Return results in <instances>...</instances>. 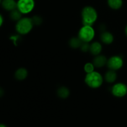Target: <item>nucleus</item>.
<instances>
[{
  "label": "nucleus",
  "mask_w": 127,
  "mask_h": 127,
  "mask_svg": "<svg viewBox=\"0 0 127 127\" xmlns=\"http://www.w3.org/2000/svg\"><path fill=\"white\" fill-rule=\"evenodd\" d=\"M81 18L83 25L93 26L97 19V12L93 7L87 6L82 9Z\"/></svg>",
  "instance_id": "f257e3e1"
},
{
  "label": "nucleus",
  "mask_w": 127,
  "mask_h": 127,
  "mask_svg": "<svg viewBox=\"0 0 127 127\" xmlns=\"http://www.w3.org/2000/svg\"><path fill=\"white\" fill-rule=\"evenodd\" d=\"M84 81L89 88L97 89L102 85L104 78L99 72L94 71L90 73H87L84 78Z\"/></svg>",
  "instance_id": "f03ea898"
},
{
  "label": "nucleus",
  "mask_w": 127,
  "mask_h": 127,
  "mask_svg": "<svg viewBox=\"0 0 127 127\" xmlns=\"http://www.w3.org/2000/svg\"><path fill=\"white\" fill-rule=\"evenodd\" d=\"M33 23L32 19L29 17H22L16 22V32L21 35H26L32 31L33 27Z\"/></svg>",
  "instance_id": "7ed1b4c3"
},
{
  "label": "nucleus",
  "mask_w": 127,
  "mask_h": 127,
  "mask_svg": "<svg viewBox=\"0 0 127 127\" xmlns=\"http://www.w3.org/2000/svg\"><path fill=\"white\" fill-rule=\"evenodd\" d=\"M95 31L92 26L83 25L78 32V37L83 42L89 43L95 37Z\"/></svg>",
  "instance_id": "20e7f679"
},
{
  "label": "nucleus",
  "mask_w": 127,
  "mask_h": 127,
  "mask_svg": "<svg viewBox=\"0 0 127 127\" xmlns=\"http://www.w3.org/2000/svg\"><path fill=\"white\" fill-rule=\"evenodd\" d=\"M35 5L34 0H18L17 1V9L22 14H27L32 12Z\"/></svg>",
  "instance_id": "39448f33"
},
{
  "label": "nucleus",
  "mask_w": 127,
  "mask_h": 127,
  "mask_svg": "<svg viewBox=\"0 0 127 127\" xmlns=\"http://www.w3.org/2000/svg\"><path fill=\"white\" fill-rule=\"evenodd\" d=\"M107 65L109 69L117 71L121 69L124 66V60L119 55L112 56L107 60Z\"/></svg>",
  "instance_id": "423d86ee"
},
{
  "label": "nucleus",
  "mask_w": 127,
  "mask_h": 127,
  "mask_svg": "<svg viewBox=\"0 0 127 127\" xmlns=\"http://www.w3.org/2000/svg\"><path fill=\"white\" fill-rule=\"evenodd\" d=\"M111 93L116 97H124L127 94V86L123 83H116L112 88Z\"/></svg>",
  "instance_id": "0eeeda50"
},
{
  "label": "nucleus",
  "mask_w": 127,
  "mask_h": 127,
  "mask_svg": "<svg viewBox=\"0 0 127 127\" xmlns=\"http://www.w3.org/2000/svg\"><path fill=\"white\" fill-rule=\"evenodd\" d=\"M1 5L4 9L9 12L17 9V1L15 0H2Z\"/></svg>",
  "instance_id": "6e6552de"
},
{
  "label": "nucleus",
  "mask_w": 127,
  "mask_h": 127,
  "mask_svg": "<svg viewBox=\"0 0 127 127\" xmlns=\"http://www.w3.org/2000/svg\"><path fill=\"white\" fill-rule=\"evenodd\" d=\"M107 60L106 57L102 55L95 56V58L93 60V63L94 64V66L96 68H102L107 64Z\"/></svg>",
  "instance_id": "1a4fd4ad"
},
{
  "label": "nucleus",
  "mask_w": 127,
  "mask_h": 127,
  "mask_svg": "<svg viewBox=\"0 0 127 127\" xmlns=\"http://www.w3.org/2000/svg\"><path fill=\"white\" fill-rule=\"evenodd\" d=\"M102 50V46L99 42H94L90 45L89 52L93 55H99L100 54Z\"/></svg>",
  "instance_id": "9d476101"
},
{
  "label": "nucleus",
  "mask_w": 127,
  "mask_h": 127,
  "mask_svg": "<svg viewBox=\"0 0 127 127\" xmlns=\"http://www.w3.org/2000/svg\"><path fill=\"white\" fill-rule=\"evenodd\" d=\"M100 40L105 45L111 44L114 40L112 33L109 32H104L100 35Z\"/></svg>",
  "instance_id": "9b49d317"
},
{
  "label": "nucleus",
  "mask_w": 127,
  "mask_h": 127,
  "mask_svg": "<svg viewBox=\"0 0 127 127\" xmlns=\"http://www.w3.org/2000/svg\"><path fill=\"white\" fill-rule=\"evenodd\" d=\"M28 72L27 69L24 68H20L16 71L14 76L16 79L19 81H23L27 77Z\"/></svg>",
  "instance_id": "f8f14e48"
},
{
  "label": "nucleus",
  "mask_w": 127,
  "mask_h": 127,
  "mask_svg": "<svg viewBox=\"0 0 127 127\" xmlns=\"http://www.w3.org/2000/svg\"><path fill=\"white\" fill-rule=\"evenodd\" d=\"M117 78V74L116 71L111 70V69L108 71L104 76V79L108 83H114L116 81Z\"/></svg>",
  "instance_id": "ddd939ff"
},
{
  "label": "nucleus",
  "mask_w": 127,
  "mask_h": 127,
  "mask_svg": "<svg viewBox=\"0 0 127 127\" xmlns=\"http://www.w3.org/2000/svg\"><path fill=\"white\" fill-rule=\"evenodd\" d=\"M108 6L114 10L120 9L123 6V0H107Z\"/></svg>",
  "instance_id": "4468645a"
},
{
  "label": "nucleus",
  "mask_w": 127,
  "mask_h": 127,
  "mask_svg": "<svg viewBox=\"0 0 127 127\" xmlns=\"http://www.w3.org/2000/svg\"><path fill=\"white\" fill-rule=\"evenodd\" d=\"M57 95L61 99H66L69 95V90L66 87H60L57 91Z\"/></svg>",
  "instance_id": "2eb2a0df"
},
{
  "label": "nucleus",
  "mask_w": 127,
  "mask_h": 127,
  "mask_svg": "<svg viewBox=\"0 0 127 127\" xmlns=\"http://www.w3.org/2000/svg\"><path fill=\"white\" fill-rule=\"evenodd\" d=\"M83 42L80 40L79 37H73L71 38L69 42V44L71 48L76 49V48H80Z\"/></svg>",
  "instance_id": "dca6fc26"
},
{
  "label": "nucleus",
  "mask_w": 127,
  "mask_h": 127,
  "mask_svg": "<svg viewBox=\"0 0 127 127\" xmlns=\"http://www.w3.org/2000/svg\"><path fill=\"white\" fill-rule=\"evenodd\" d=\"M22 14L17 9H16L10 12L9 17L11 20L17 22L19 20L22 18Z\"/></svg>",
  "instance_id": "f3484780"
},
{
  "label": "nucleus",
  "mask_w": 127,
  "mask_h": 127,
  "mask_svg": "<svg viewBox=\"0 0 127 127\" xmlns=\"http://www.w3.org/2000/svg\"><path fill=\"white\" fill-rule=\"evenodd\" d=\"M94 68H95V66H94V64L93 63H87L84 66V71L86 73V74L94 71Z\"/></svg>",
  "instance_id": "a211bd4d"
},
{
  "label": "nucleus",
  "mask_w": 127,
  "mask_h": 127,
  "mask_svg": "<svg viewBox=\"0 0 127 127\" xmlns=\"http://www.w3.org/2000/svg\"><path fill=\"white\" fill-rule=\"evenodd\" d=\"M31 19H32V21L33 22V25L38 26V25H40L42 22V19L38 16H35Z\"/></svg>",
  "instance_id": "6ab92c4d"
},
{
  "label": "nucleus",
  "mask_w": 127,
  "mask_h": 127,
  "mask_svg": "<svg viewBox=\"0 0 127 127\" xmlns=\"http://www.w3.org/2000/svg\"><path fill=\"white\" fill-rule=\"evenodd\" d=\"M89 47H90V45L89 44V43H87V42H83L80 48L83 52H88V51H89Z\"/></svg>",
  "instance_id": "aec40b11"
},
{
  "label": "nucleus",
  "mask_w": 127,
  "mask_h": 127,
  "mask_svg": "<svg viewBox=\"0 0 127 127\" xmlns=\"http://www.w3.org/2000/svg\"><path fill=\"white\" fill-rule=\"evenodd\" d=\"M4 22V19H3V17H2V15L0 14V27L2 26V24H3Z\"/></svg>",
  "instance_id": "412c9836"
},
{
  "label": "nucleus",
  "mask_w": 127,
  "mask_h": 127,
  "mask_svg": "<svg viewBox=\"0 0 127 127\" xmlns=\"http://www.w3.org/2000/svg\"><path fill=\"white\" fill-rule=\"evenodd\" d=\"M3 94H4L3 90H2V88H0V97L2 96V95H3Z\"/></svg>",
  "instance_id": "4be33fe9"
},
{
  "label": "nucleus",
  "mask_w": 127,
  "mask_h": 127,
  "mask_svg": "<svg viewBox=\"0 0 127 127\" xmlns=\"http://www.w3.org/2000/svg\"><path fill=\"white\" fill-rule=\"evenodd\" d=\"M125 35H126L127 37V25L126 26V27H125Z\"/></svg>",
  "instance_id": "5701e85b"
},
{
  "label": "nucleus",
  "mask_w": 127,
  "mask_h": 127,
  "mask_svg": "<svg viewBox=\"0 0 127 127\" xmlns=\"http://www.w3.org/2000/svg\"><path fill=\"white\" fill-rule=\"evenodd\" d=\"M0 127H6V125H5L4 124H0Z\"/></svg>",
  "instance_id": "b1692460"
},
{
  "label": "nucleus",
  "mask_w": 127,
  "mask_h": 127,
  "mask_svg": "<svg viewBox=\"0 0 127 127\" xmlns=\"http://www.w3.org/2000/svg\"><path fill=\"white\" fill-rule=\"evenodd\" d=\"M1 2H2V0H0V5L1 4Z\"/></svg>",
  "instance_id": "393cba45"
}]
</instances>
